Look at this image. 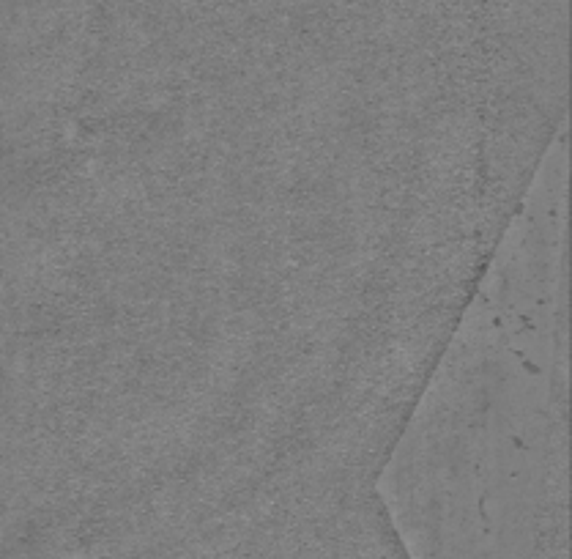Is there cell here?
<instances>
[{"instance_id": "6da1fadb", "label": "cell", "mask_w": 572, "mask_h": 559, "mask_svg": "<svg viewBox=\"0 0 572 559\" xmlns=\"http://www.w3.org/2000/svg\"><path fill=\"white\" fill-rule=\"evenodd\" d=\"M564 201L526 192L386 458L408 559L570 557Z\"/></svg>"}]
</instances>
